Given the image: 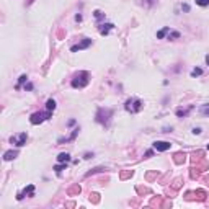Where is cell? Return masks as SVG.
<instances>
[{"label": "cell", "instance_id": "1", "mask_svg": "<svg viewBox=\"0 0 209 209\" xmlns=\"http://www.w3.org/2000/svg\"><path fill=\"white\" fill-rule=\"evenodd\" d=\"M113 118V110H110V108H100V110L97 111V122H100V124L103 126H110V121Z\"/></svg>", "mask_w": 209, "mask_h": 209}, {"label": "cell", "instance_id": "2", "mask_svg": "<svg viewBox=\"0 0 209 209\" xmlns=\"http://www.w3.org/2000/svg\"><path fill=\"white\" fill-rule=\"evenodd\" d=\"M90 82V74L88 72H78V74L72 78V87L74 88H83L87 87Z\"/></svg>", "mask_w": 209, "mask_h": 209}, {"label": "cell", "instance_id": "3", "mask_svg": "<svg viewBox=\"0 0 209 209\" xmlns=\"http://www.w3.org/2000/svg\"><path fill=\"white\" fill-rule=\"evenodd\" d=\"M51 116H52V111H49V110L47 111H39V113H33L30 121H31V124H41V122L47 121Z\"/></svg>", "mask_w": 209, "mask_h": 209}, {"label": "cell", "instance_id": "4", "mask_svg": "<svg viewBox=\"0 0 209 209\" xmlns=\"http://www.w3.org/2000/svg\"><path fill=\"white\" fill-rule=\"evenodd\" d=\"M142 106H144V103L139 98H129L126 102V105H124L126 111H129V113H139L142 110Z\"/></svg>", "mask_w": 209, "mask_h": 209}, {"label": "cell", "instance_id": "5", "mask_svg": "<svg viewBox=\"0 0 209 209\" xmlns=\"http://www.w3.org/2000/svg\"><path fill=\"white\" fill-rule=\"evenodd\" d=\"M26 139H28V134L26 132H20L17 136H12L10 142L13 144V146H17V147H21V146H25V144H26Z\"/></svg>", "mask_w": 209, "mask_h": 209}, {"label": "cell", "instance_id": "6", "mask_svg": "<svg viewBox=\"0 0 209 209\" xmlns=\"http://www.w3.org/2000/svg\"><path fill=\"white\" fill-rule=\"evenodd\" d=\"M207 196V193L204 190H196V191H188L185 194L186 199H199V201H204Z\"/></svg>", "mask_w": 209, "mask_h": 209}, {"label": "cell", "instance_id": "7", "mask_svg": "<svg viewBox=\"0 0 209 209\" xmlns=\"http://www.w3.org/2000/svg\"><path fill=\"white\" fill-rule=\"evenodd\" d=\"M88 46H92V39L90 38H83L78 44H74L70 47V51L72 52H77V51H82V49H87Z\"/></svg>", "mask_w": 209, "mask_h": 209}, {"label": "cell", "instance_id": "8", "mask_svg": "<svg viewBox=\"0 0 209 209\" xmlns=\"http://www.w3.org/2000/svg\"><path fill=\"white\" fill-rule=\"evenodd\" d=\"M172 147L170 142H165V141H155L154 142V149L157 152H165V150H168Z\"/></svg>", "mask_w": 209, "mask_h": 209}, {"label": "cell", "instance_id": "9", "mask_svg": "<svg viewBox=\"0 0 209 209\" xmlns=\"http://www.w3.org/2000/svg\"><path fill=\"white\" fill-rule=\"evenodd\" d=\"M25 196H30V198H31V196H34V186H33V185H28L23 191H21V193H18L17 199H18V201H21V199H23Z\"/></svg>", "mask_w": 209, "mask_h": 209}, {"label": "cell", "instance_id": "10", "mask_svg": "<svg viewBox=\"0 0 209 209\" xmlns=\"http://www.w3.org/2000/svg\"><path fill=\"white\" fill-rule=\"evenodd\" d=\"M17 157H18V150H7V152L3 154V160L10 162V160H13V158H17Z\"/></svg>", "mask_w": 209, "mask_h": 209}, {"label": "cell", "instance_id": "11", "mask_svg": "<svg viewBox=\"0 0 209 209\" xmlns=\"http://www.w3.org/2000/svg\"><path fill=\"white\" fill-rule=\"evenodd\" d=\"M78 131H80V129H78V127H75L74 129V131H72V134L69 136V137H61L59 141H57V142H59V144H62V142H70V141H74L75 137H77V134H78Z\"/></svg>", "mask_w": 209, "mask_h": 209}, {"label": "cell", "instance_id": "12", "mask_svg": "<svg viewBox=\"0 0 209 209\" xmlns=\"http://www.w3.org/2000/svg\"><path fill=\"white\" fill-rule=\"evenodd\" d=\"M113 28H114L113 23H103V25H100V33H102L103 36H106L108 33L113 30Z\"/></svg>", "mask_w": 209, "mask_h": 209}, {"label": "cell", "instance_id": "13", "mask_svg": "<svg viewBox=\"0 0 209 209\" xmlns=\"http://www.w3.org/2000/svg\"><path fill=\"white\" fill-rule=\"evenodd\" d=\"M193 110V106L190 105L188 108H178V110H177V116L178 118H186V116H188V113Z\"/></svg>", "mask_w": 209, "mask_h": 209}, {"label": "cell", "instance_id": "14", "mask_svg": "<svg viewBox=\"0 0 209 209\" xmlns=\"http://www.w3.org/2000/svg\"><path fill=\"white\" fill-rule=\"evenodd\" d=\"M185 160H186V154H185V152H177V154L173 155V162H175L177 165H182Z\"/></svg>", "mask_w": 209, "mask_h": 209}, {"label": "cell", "instance_id": "15", "mask_svg": "<svg viewBox=\"0 0 209 209\" xmlns=\"http://www.w3.org/2000/svg\"><path fill=\"white\" fill-rule=\"evenodd\" d=\"M57 162H64V163H67V162H70V155H69L67 152H62V154L57 155Z\"/></svg>", "mask_w": 209, "mask_h": 209}, {"label": "cell", "instance_id": "16", "mask_svg": "<svg viewBox=\"0 0 209 209\" xmlns=\"http://www.w3.org/2000/svg\"><path fill=\"white\" fill-rule=\"evenodd\" d=\"M139 3L144 5L146 8H150V7H154L157 3V0H139Z\"/></svg>", "mask_w": 209, "mask_h": 209}, {"label": "cell", "instance_id": "17", "mask_svg": "<svg viewBox=\"0 0 209 209\" xmlns=\"http://www.w3.org/2000/svg\"><path fill=\"white\" fill-rule=\"evenodd\" d=\"M46 110H49V111H54V110H56V102H54L52 98L46 102Z\"/></svg>", "mask_w": 209, "mask_h": 209}, {"label": "cell", "instance_id": "18", "mask_svg": "<svg viewBox=\"0 0 209 209\" xmlns=\"http://www.w3.org/2000/svg\"><path fill=\"white\" fill-rule=\"evenodd\" d=\"M66 167H67V163L59 162V165H56V167H54V170H56V173H61L62 170H66Z\"/></svg>", "mask_w": 209, "mask_h": 209}, {"label": "cell", "instance_id": "19", "mask_svg": "<svg viewBox=\"0 0 209 209\" xmlns=\"http://www.w3.org/2000/svg\"><path fill=\"white\" fill-rule=\"evenodd\" d=\"M168 31H170V28H162V30L157 33V39H163V36L167 34Z\"/></svg>", "mask_w": 209, "mask_h": 209}, {"label": "cell", "instance_id": "20", "mask_svg": "<svg viewBox=\"0 0 209 209\" xmlns=\"http://www.w3.org/2000/svg\"><path fill=\"white\" fill-rule=\"evenodd\" d=\"M26 80H28V77H26V74H23V75H20V80H18V83H17V87H15V88H17V90H20V88H21V83H25Z\"/></svg>", "mask_w": 209, "mask_h": 209}, {"label": "cell", "instance_id": "21", "mask_svg": "<svg viewBox=\"0 0 209 209\" xmlns=\"http://www.w3.org/2000/svg\"><path fill=\"white\" fill-rule=\"evenodd\" d=\"M199 113L203 114V116H209V105H203V106H201Z\"/></svg>", "mask_w": 209, "mask_h": 209}, {"label": "cell", "instance_id": "22", "mask_svg": "<svg viewBox=\"0 0 209 209\" xmlns=\"http://www.w3.org/2000/svg\"><path fill=\"white\" fill-rule=\"evenodd\" d=\"M199 75H203V69L194 67V69L191 70V77H199Z\"/></svg>", "mask_w": 209, "mask_h": 209}, {"label": "cell", "instance_id": "23", "mask_svg": "<svg viewBox=\"0 0 209 209\" xmlns=\"http://www.w3.org/2000/svg\"><path fill=\"white\" fill-rule=\"evenodd\" d=\"M78 193H80V186H78V185L72 186V188L67 191V194H78Z\"/></svg>", "mask_w": 209, "mask_h": 209}, {"label": "cell", "instance_id": "24", "mask_svg": "<svg viewBox=\"0 0 209 209\" xmlns=\"http://www.w3.org/2000/svg\"><path fill=\"white\" fill-rule=\"evenodd\" d=\"M180 33L178 31H168V39H178Z\"/></svg>", "mask_w": 209, "mask_h": 209}, {"label": "cell", "instance_id": "25", "mask_svg": "<svg viewBox=\"0 0 209 209\" xmlns=\"http://www.w3.org/2000/svg\"><path fill=\"white\" fill-rule=\"evenodd\" d=\"M131 175H132V170H127V172H122V173H121V178L126 180V178H129Z\"/></svg>", "mask_w": 209, "mask_h": 209}, {"label": "cell", "instance_id": "26", "mask_svg": "<svg viewBox=\"0 0 209 209\" xmlns=\"http://www.w3.org/2000/svg\"><path fill=\"white\" fill-rule=\"evenodd\" d=\"M180 186H182V180H175V183L172 185V188H173V191H177Z\"/></svg>", "mask_w": 209, "mask_h": 209}, {"label": "cell", "instance_id": "27", "mask_svg": "<svg viewBox=\"0 0 209 209\" xmlns=\"http://www.w3.org/2000/svg\"><path fill=\"white\" fill-rule=\"evenodd\" d=\"M196 5H199V7H207V5H209V0H196Z\"/></svg>", "mask_w": 209, "mask_h": 209}, {"label": "cell", "instance_id": "28", "mask_svg": "<svg viewBox=\"0 0 209 209\" xmlns=\"http://www.w3.org/2000/svg\"><path fill=\"white\" fill-rule=\"evenodd\" d=\"M95 18H97V20H102V18H105V13H102L100 10H97V12H95Z\"/></svg>", "mask_w": 209, "mask_h": 209}, {"label": "cell", "instance_id": "29", "mask_svg": "<svg viewBox=\"0 0 209 209\" xmlns=\"http://www.w3.org/2000/svg\"><path fill=\"white\" fill-rule=\"evenodd\" d=\"M98 172H105V168H95V170H92V172H88V173H87V177L95 175V173H98Z\"/></svg>", "mask_w": 209, "mask_h": 209}, {"label": "cell", "instance_id": "30", "mask_svg": "<svg viewBox=\"0 0 209 209\" xmlns=\"http://www.w3.org/2000/svg\"><path fill=\"white\" fill-rule=\"evenodd\" d=\"M193 134H201V127H193Z\"/></svg>", "mask_w": 209, "mask_h": 209}, {"label": "cell", "instance_id": "31", "mask_svg": "<svg viewBox=\"0 0 209 209\" xmlns=\"http://www.w3.org/2000/svg\"><path fill=\"white\" fill-rule=\"evenodd\" d=\"M92 196H93V203H98V194H97V193H93Z\"/></svg>", "mask_w": 209, "mask_h": 209}, {"label": "cell", "instance_id": "32", "mask_svg": "<svg viewBox=\"0 0 209 209\" xmlns=\"http://www.w3.org/2000/svg\"><path fill=\"white\" fill-rule=\"evenodd\" d=\"M182 8H183L185 12H190V7H188V5H186V3H185V5H182Z\"/></svg>", "mask_w": 209, "mask_h": 209}, {"label": "cell", "instance_id": "33", "mask_svg": "<svg viewBox=\"0 0 209 209\" xmlns=\"http://www.w3.org/2000/svg\"><path fill=\"white\" fill-rule=\"evenodd\" d=\"M162 132H172V126H170V127H163Z\"/></svg>", "mask_w": 209, "mask_h": 209}, {"label": "cell", "instance_id": "34", "mask_svg": "<svg viewBox=\"0 0 209 209\" xmlns=\"http://www.w3.org/2000/svg\"><path fill=\"white\" fill-rule=\"evenodd\" d=\"M152 154H154V152H152V150H147V154H146V158H149V157H152Z\"/></svg>", "mask_w": 209, "mask_h": 209}, {"label": "cell", "instance_id": "35", "mask_svg": "<svg viewBox=\"0 0 209 209\" xmlns=\"http://www.w3.org/2000/svg\"><path fill=\"white\" fill-rule=\"evenodd\" d=\"M67 124H69V126H74V124H75V119H70V121L67 122Z\"/></svg>", "mask_w": 209, "mask_h": 209}, {"label": "cell", "instance_id": "36", "mask_svg": "<svg viewBox=\"0 0 209 209\" xmlns=\"http://www.w3.org/2000/svg\"><path fill=\"white\" fill-rule=\"evenodd\" d=\"M206 62H207V66H209V56L206 57Z\"/></svg>", "mask_w": 209, "mask_h": 209}, {"label": "cell", "instance_id": "37", "mask_svg": "<svg viewBox=\"0 0 209 209\" xmlns=\"http://www.w3.org/2000/svg\"><path fill=\"white\" fill-rule=\"evenodd\" d=\"M34 2V0H28V3H33Z\"/></svg>", "mask_w": 209, "mask_h": 209}, {"label": "cell", "instance_id": "38", "mask_svg": "<svg viewBox=\"0 0 209 209\" xmlns=\"http://www.w3.org/2000/svg\"><path fill=\"white\" fill-rule=\"evenodd\" d=\"M206 182H207V185H209V177H207V178H206Z\"/></svg>", "mask_w": 209, "mask_h": 209}, {"label": "cell", "instance_id": "39", "mask_svg": "<svg viewBox=\"0 0 209 209\" xmlns=\"http://www.w3.org/2000/svg\"><path fill=\"white\" fill-rule=\"evenodd\" d=\"M207 149H209V144H207Z\"/></svg>", "mask_w": 209, "mask_h": 209}]
</instances>
